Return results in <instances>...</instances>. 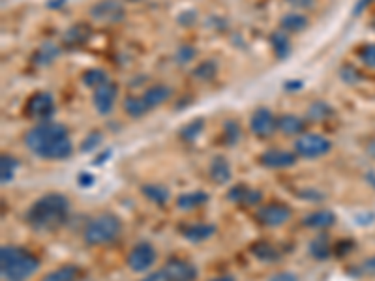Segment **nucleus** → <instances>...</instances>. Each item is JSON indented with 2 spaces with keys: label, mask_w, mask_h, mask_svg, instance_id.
Wrapping results in <instances>:
<instances>
[{
  "label": "nucleus",
  "mask_w": 375,
  "mask_h": 281,
  "mask_svg": "<svg viewBox=\"0 0 375 281\" xmlns=\"http://www.w3.org/2000/svg\"><path fill=\"white\" fill-rule=\"evenodd\" d=\"M25 146L42 160H68L73 154L68 128L58 122H38L25 133Z\"/></svg>",
  "instance_id": "f257e3e1"
},
{
  "label": "nucleus",
  "mask_w": 375,
  "mask_h": 281,
  "mask_svg": "<svg viewBox=\"0 0 375 281\" xmlns=\"http://www.w3.org/2000/svg\"><path fill=\"white\" fill-rule=\"evenodd\" d=\"M70 216V201L62 194H47L34 201L26 210L25 221L34 231L51 232L60 229Z\"/></svg>",
  "instance_id": "f03ea898"
},
{
  "label": "nucleus",
  "mask_w": 375,
  "mask_h": 281,
  "mask_svg": "<svg viewBox=\"0 0 375 281\" xmlns=\"http://www.w3.org/2000/svg\"><path fill=\"white\" fill-rule=\"evenodd\" d=\"M40 269V259L21 246H2L0 274L4 281H26Z\"/></svg>",
  "instance_id": "7ed1b4c3"
},
{
  "label": "nucleus",
  "mask_w": 375,
  "mask_h": 281,
  "mask_svg": "<svg viewBox=\"0 0 375 281\" xmlns=\"http://www.w3.org/2000/svg\"><path fill=\"white\" fill-rule=\"evenodd\" d=\"M122 231V221L115 214H100L85 225L83 240L89 246H105L115 242Z\"/></svg>",
  "instance_id": "20e7f679"
},
{
  "label": "nucleus",
  "mask_w": 375,
  "mask_h": 281,
  "mask_svg": "<svg viewBox=\"0 0 375 281\" xmlns=\"http://www.w3.org/2000/svg\"><path fill=\"white\" fill-rule=\"evenodd\" d=\"M332 150L331 139L319 133H302L295 141V152L297 156L304 157V160H317V157L326 156Z\"/></svg>",
  "instance_id": "39448f33"
},
{
  "label": "nucleus",
  "mask_w": 375,
  "mask_h": 281,
  "mask_svg": "<svg viewBox=\"0 0 375 281\" xmlns=\"http://www.w3.org/2000/svg\"><path fill=\"white\" fill-rule=\"evenodd\" d=\"M90 17L102 25H116L126 17V8L121 0H98L89 10Z\"/></svg>",
  "instance_id": "423d86ee"
},
{
  "label": "nucleus",
  "mask_w": 375,
  "mask_h": 281,
  "mask_svg": "<svg viewBox=\"0 0 375 281\" xmlns=\"http://www.w3.org/2000/svg\"><path fill=\"white\" fill-rule=\"evenodd\" d=\"M57 111V103L49 92H36L25 103L26 117L38 122H47Z\"/></svg>",
  "instance_id": "0eeeda50"
},
{
  "label": "nucleus",
  "mask_w": 375,
  "mask_h": 281,
  "mask_svg": "<svg viewBox=\"0 0 375 281\" xmlns=\"http://www.w3.org/2000/svg\"><path fill=\"white\" fill-rule=\"evenodd\" d=\"M158 259V253L154 250V246L150 242H139L135 244L132 251L128 253L126 262L128 269L137 274H143L146 270H150L154 266V262Z\"/></svg>",
  "instance_id": "6e6552de"
},
{
  "label": "nucleus",
  "mask_w": 375,
  "mask_h": 281,
  "mask_svg": "<svg viewBox=\"0 0 375 281\" xmlns=\"http://www.w3.org/2000/svg\"><path fill=\"white\" fill-rule=\"evenodd\" d=\"M293 216V210L284 203H270L257 210V221L265 227H281Z\"/></svg>",
  "instance_id": "1a4fd4ad"
},
{
  "label": "nucleus",
  "mask_w": 375,
  "mask_h": 281,
  "mask_svg": "<svg viewBox=\"0 0 375 281\" xmlns=\"http://www.w3.org/2000/svg\"><path fill=\"white\" fill-rule=\"evenodd\" d=\"M250 130H252L255 137L267 139L278 130V119L274 117L270 109L259 107V109H255L252 119H250Z\"/></svg>",
  "instance_id": "9d476101"
},
{
  "label": "nucleus",
  "mask_w": 375,
  "mask_h": 281,
  "mask_svg": "<svg viewBox=\"0 0 375 281\" xmlns=\"http://www.w3.org/2000/svg\"><path fill=\"white\" fill-rule=\"evenodd\" d=\"M116 96H119V85L113 81L103 83L102 87L96 88L92 92V105H94L96 112L102 117H107L115 107Z\"/></svg>",
  "instance_id": "9b49d317"
},
{
  "label": "nucleus",
  "mask_w": 375,
  "mask_h": 281,
  "mask_svg": "<svg viewBox=\"0 0 375 281\" xmlns=\"http://www.w3.org/2000/svg\"><path fill=\"white\" fill-rule=\"evenodd\" d=\"M164 270L171 281H195L199 275L195 264L184 259H169Z\"/></svg>",
  "instance_id": "f8f14e48"
},
{
  "label": "nucleus",
  "mask_w": 375,
  "mask_h": 281,
  "mask_svg": "<svg viewBox=\"0 0 375 281\" xmlns=\"http://www.w3.org/2000/svg\"><path fill=\"white\" fill-rule=\"evenodd\" d=\"M227 201L233 205L241 206H255L263 201V191L248 186V184H235L227 191Z\"/></svg>",
  "instance_id": "ddd939ff"
},
{
  "label": "nucleus",
  "mask_w": 375,
  "mask_h": 281,
  "mask_svg": "<svg viewBox=\"0 0 375 281\" xmlns=\"http://www.w3.org/2000/svg\"><path fill=\"white\" fill-rule=\"evenodd\" d=\"M297 152H289V150L281 148H270L263 152L259 157V163L267 169H287L293 167L297 163Z\"/></svg>",
  "instance_id": "4468645a"
},
{
  "label": "nucleus",
  "mask_w": 375,
  "mask_h": 281,
  "mask_svg": "<svg viewBox=\"0 0 375 281\" xmlns=\"http://www.w3.org/2000/svg\"><path fill=\"white\" fill-rule=\"evenodd\" d=\"M141 96H143V100H145V103L148 105V109H156V107H162L164 103L171 100L173 90L171 87H167L164 83H156L152 87L146 88Z\"/></svg>",
  "instance_id": "2eb2a0df"
},
{
  "label": "nucleus",
  "mask_w": 375,
  "mask_h": 281,
  "mask_svg": "<svg viewBox=\"0 0 375 281\" xmlns=\"http://www.w3.org/2000/svg\"><path fill=\"white\" fill-rule=\"evenodd\" d=\"M214 232H216V225L212 223H188L180 227V235L186 240L195 244L209 240V238L214 237Z\"/></svg>",
  "instance_id": "dca6fc26"
},
{
  "label": "nucleus",
  "mask_w": 375,
  "mask_h": 281,
  "mask_svg": "<svg viewBox=\"0 0 375 281\" xmlns=\"http://www.w3.org/2000/svg\"><path fill=\"white\" fill-rule=\"evenodd\" d=\"M302 223L310 229H317V231H324L332 225L336 223V216L332 210H315V212L308 214Z\"/></svg>",
  "instance_id": "f3484780"
},
{
  "label": "nucleus",
  "mask_w": 375,
  "mask_h": 281,
  "mask_svg": "<svg viewBox=\"0 0 375 281\" xmlns=\"http://www.w3.org/2000/svg\"><path fill=\"white\" fill-rule=\"evenodd\" d=\"M207 203H209V194H207V191H190V194H182L178 195L177 201H175L177 208L184 210V212L195 210V208L207 205Z\"/></svg>",
  "instance_id": "a211bd4d"
},
{
  "label": "nucleus",
  "mask_w": 375,
  "mask_h": 281,
  "mask_svg": "<svg viewBox=\"0 0 375 281\" xmlns=\"http://www.w3.org/2000/svg\"><path fill=\"white\" fill-rule=\"evenodd\" d=\"M308 25H310L308 17L299 12H289L280 19L281 31L287 32V34H299V32L306 31Z\"/></svg>",
  "instance_id": "6ab92c4d"
},
{
  "label": "nucleus",
  "mask_w": 375,
  "mask_h": 281,
  "mask_svg": "<svg viewBox=\"0 0 375 281\" xmlns=\"http://www.w3.org/2000/svg\"><path fill=\"white\" fill-rule=\"evenodd\" d=\"M210 178L216 184H227L231 180V163L223 156H216L210 162Z\"/></svg>",
  "instance_id": "aec40b11"
},
{
  "label": "nucleus",
  "mask_w": 375,
  "mask_h": 281,
  "mask_svg": "<svg viewBox=\"0 0 375 281\" xmlns=\"http://www.w3.org/2000/svg\"><path fill=\"white\" fill-rule=\"evenodd\" d=\"M278 130L286 135H291V137H297L300 133H304L306 122L297 114H281L278 119Z\"/></svg>",
  "instance_id": "412c9836"
},
{
  "label": "nucleus",
  "mask_w": 375,
  "mask_h": 281,
  "mask_svg": "<svg viewBox=\"0 0 375 281\" xmlns=\"http://www.w3.org/2000/svg\"><path fill=\"white\" fill-rule=\"evenodd\" d=\"M270 47H272L274 55L278 56L280 60L287 58L291 55V37L284 31H276L270 34Z\"/></svg>",
  "instance_id": "4be33fe9"
},
{
  "label": "nucleus",
  "mask_w": 375,
  "mask_h": 281,
  "mask_svg": "<svg viewBox=\"0 0 375 281\" xmlns=\"http://www.w3.org/2000/svg\"><path fill=\"white\" fill-rule=\"evenodd\" d=\"M141 194L145 195L146 201H150L152 205L158 206L167 205V201L171 197L169 189L162 184H145V186H141Z\"/></svg>",
  "instance_id": "5701e85b"
},
{
  "label": "nucleus",
  "mask_w": 375,
  "mask_h": 281,
  "mask_svg": "<svg viewBox=\"0 0 375 281\" xmlns=\"http://www.w3.org/2000/svg\"><path fill=\"white\" fill-rule=\"evenodd\" d=\"M122 111L126 112L128 117H132V119H141L150 109H148V105L143 100V96H126L124 101H122Z\"/></svg>",
  "instance_id": "b1692460"
},
{
  "label": "nucleus",
  "mask_w": 375,
  "mask_h": 281,
  "mask_svg": "<svg viewBox=\"0 0 375 281\" xmlns=\"http://www.w3.org/2000/svg\"><path fill=\"white\" fill-rule=\"evenodd\" d=\"M19 169V160L12 154H2L0 157V182L6 186L8 182L13 180L15 171Z\"/></svg>",
  "instance_id": "393cba45"
},
{
  "label": "nucleus",
  "mask_w": 375,
  "mask_h": 281,
  "mask_svg": "<svg viewBox=\"0 0 375 281\" xmlns=\"http://www.w3.org/2000/svg\"><path fill=\"white\" fill-rule=\"evenodd\" d=\"M252 253H254L261 262H276L280 259V250L274 248L272 244L268 242H257L252 246Z\"/></svg>",
  "instance_id": "a878e982"
},
{
  "label": "nucleus",
  "mask_w": 375,
  "mask_h": 281,
  "mask_svg": "<svg viewBox=\"0 0 375 281\" xmlns=\"http://www.w3.org/2000/svg\"><path fill=\"white\" fill-rule=\"evenodd\" d=\"M308 251H310V255L315 259V261H326L332 253V248L326 237H317L313 238L310 246H308Z\"/></svg>",
  "instance_id": "bb28decb"
},
{
  "label": "nucleus",
  "mask_w": 375,
  "mask_h": 281,
  "mask_svg": "<svg viewBox=\"0 0 375 281\" xmlns=\"http://www.w3.org/2000/svg\"><path fill=\"white\" fill-rule=\"evenodd\" d=\"M79 275H81V270L73 264H68V266H60V269L49 272L42 281H77Z\"/></svg>",
  "instance_id": "cd10ccee"
},
{
  "label": "nucleus",
  "mask_w": 375,
  "mask_h": 281,
  "mask_svg": "<svg viewBox=\"0 0 375 281\" xmlns=\"http://www.w3.org/2000/svg\"><path fill=\"white\" fill-rule=\"evenodd\" d=\"M81 81H83L85 87H89V88H92V90H96V88L102 87L103 83L111 81V79H109V75L105 74V69L90 68V69H87L83 75H81Z\"/></svg>",
  "instance_id": "c85d7f7f"
},
{
  "label": "nucleus",
  "mask_w": 375,
  "mask_h": 281,
  "mask_svg": "<svg viewBox=\"0 0 375 281\" xmlns=\"http://www.w3.org/2000/svg\"><path fill=\"white\" fill-rule=\"evenodd\" d=\"M90 37V28L87 25L71 26L70 31L64 34V42L68 45H83Z\"/></svg>",
  "instance_id": "c756f323"
},
{
  "label": "nucleus",
  "mask_w": 375,
  "mask_h": 281,
  "mask_svg": "<svg viewBox=\"0 0 375 281\" xmlns=\"http://www.w3.org/2000/svg\"><path fill=\"white\" fill-rule=\"evenodd\" d=\"M332 114H334V109L326 101H313L312 105L308 107V119L315 120V122L326 120Z\"/></svg>",
  "instance_id": "7c9ffc66"
},
{
  "label": "nucleus",
  "mask_w": 375,
  "mask_h": 281,
  "mask_svg": "<svg viewBox=\"0 0 375 281\" xmlns=\"http://www.w3.org/2000/svg\"><path fill=\"white\" fill-rule=\"evenodd\" d=\"M218 75V62L214 60H204L193 69V77L199 81H212Z\"/></svg>",
  "instance_id": "2f4dec72"
},
{
  "label": "nucleus",
  "mask_w": 375,
  "mask_h": 281,
  "mask_svg": "<svg viewBox=\"0 0 375 281\" xmlns=\"http://www.w3.org/2000/svg\"><path fill=\"white\" fill-rule=\"evenodd\" d=\"M58 53H60V51H58L57 45L44 44L38 51H36V56H34V58H36V64H40V66H44L45 68V66H49V64L57 58Z\"/></svg>",
  "instance_id": "473e14b6"
},
{
  "label": "nucleus",
  "mask_w": 375,
  "mask_h": 281,
  "mask_svg": "<svg viewBox=\"0 0 375 281\" xmlns=\"http://www.w3.org/2000/svg\"><path fill=\"white\" fill-rule=\"evenodd\" d=\"M204 130V120L198 119L190 122V124H186L182 130H180V137L184 139V141H195V139L201 135V131Z\"/></svg>",
  "instance_id": "72a5a7b5"
},
{
  "label": "nucleus",
  "mask_w": 375,
  "mask_h": 281,
  "mask_svg": "<svg viewBox=\"0 0 375 281\" xmlns=\"http://www.w3.org/2000/svg\"><path fill=\"white\" fill-rule=\"evenodd\" d=\"M223 139L227 144H235L241 139V126L235 120H227L223 126Z\"/></svg>",
  "instance_id": "f704fd0d"
},
{
  "label": "nucleus",
  "mask_w": 375,
  "mask_h": 281,
  "mask_svg": "<svg viewBox=\"0 0 375 281\" xmlns=\"http://www.w3.org/2000/svg\"><path fill=\"white\" fill-rule=\"evenodd\" d=\"M358 58L366 68H375V44H364L358 47Z\"/></svg>",
  "instance_id": "c9c22d12"
},
{
  "label": "nucleus",
  "mask_w": 375,
  "mask_h": 281,
  "mask_svg": "<svg viewBox=\"0 0 375 281\" xmlns=\"http://www.w3.org/2000/svg\"><path fill=\"white\" fill-rule=\"evenodd\" d=\"M340 77H342V81L347 83V85H356V83L363 79L360 71H358L355 66H351V64L342 66V69H340Z\"/></svg>",
  "instance_id": "e433bc0d"
},
{
  "label": "nucleus",
  "mask_w": 375,
  "mask_h": 281,
  "mask_svg": "<svg viewBox=\"0 0 375 281\" xmlns=\"http://www.w3.org/2000/svg\"><path fill=\"white\" fill-rule=\"evenodd\" d=\"M195 55H198V51L193 49L191 45H184V47H180V49L177 51V60L180 64H188L191 62L193 58H195Z\"/></svg>",
  "instance_id": "4c0bfd02"
},
{
  "label": "nucleus",
  "mask_w": 375,
  "mask_h": 281,
  "mask_svg": "<svg viewBox=\"0 0 375 281\" xmlns=\"http://www.w3.org/2000/svg\"><path fill=\"white\" fill-rule=\"evenodd\" d=\"M355 272L358 275H369V278H375V255L366 259L363 264H358L355 269Z\"/></svg>",
  "instance_id": "58836bf2"
},
{
  "label": "nucleus",
  "mask_w": 375,
  "mask_h": 281,
  "mask_svg": "<svg viewBox=\"0 0 375 281\" xmlns=\"http://www.w3.org/2000/svg\"><path fill=\"white\" fill-rule=\"evenodd\" d=\"M100 139H102V135H100L98 131H94V133H90L89 137H87V141H85V143L81 144V150H85V152H89V150L96 148V146L100 144Z\"/></svg>",
  "instance_id": "ea45409f"
},
{
  "label": "nucleus",
  "mask_w": 375,
  "mask_h": 281,
  "mask_svg": "<svg viewBox=\"0 0 375 281\" xmlns=\"http://www.w3.org/2000/svg\"><path fill=\"white\" fill-rule=\"evenodd\" d=\"M286 2L295 10H312L317 0H286Z\"/></svg>",
  "instance_id": "a19ab883"
},
{
  "label": "nucleus",
  "mask_w": 375,
  "mask_h": 281,
  "mask_svg": "<svg viewBox=\"0 0 375 281\" xmlns=\"http://www.w3.org/2000/svg\"><path fill=\"white\" fill-rule=\"evenodd\" d=\"M268 281H299V278H297V274H293V272H278V274L270 275Z\"/></svg>",
  "instance_id": "79ce46f5"
},
{
  "label": "nucleus",
  "mask_w": 375,
  "mask_h": 281,
  "mask_svg": "<svg viewBox=\"0 0 375 281\" xmlns=\"http://www.w3.org/2000/svg\"><path fill=\"white\" fill-rule=\"evenodd\" d=\"M141 281H171V280L167 278L166 270L162 269V270H158V272H152V274L145 275Z\"/></svg>",
  "instance_id": "37998d69"
},
{
  "label": "nucleus",
  "mask_w": 375,
  "mask_h": 281,
  "mask_svg": "<svg viewBox=\"0 0 375 281\" xmlns=\"http://www.w3.org/2000/svg\"><path fill=\"white\" fill-rule=\"evenodd\" d=\"M369 2H372V0H358V2H356L355 10H353V15H360V13L366 10V6H368Z\"/></svg>",
  "instance_id": "c03bdc74"
},
{
  "label": "nucleus",
  "mask_w": 375,
  "mask_h": 281,
  "mask_svg": "<svg viewBox=\"0 0 375 281\" xmlns=\"http://www.w3.org/2000/svg\"><path fill=\"white\" fill-rule=\"evenodd\" d=\"M79 182H81V186L89 187V186H92V182H94V176L81 175V176H79Z\"/></svg>",
  "instance_id": "a18cd8bd"
},
{
  "label": "nucleus",
  "mask_w": 375,
  "mask_h": 281,
  "mask_svg": "<svg viewBox=\"0 0 375 281\" xmlns=\"http://www.w3.org/2000/svg\"><path fill=\"white\" fill-rule=\"evenodd\" d=\"M210 281H236L233 275H220V278H214V280Z\"/></svg>",
  "instance_id": "49530a36"
},
{
  "label": "nucleus",
  "mask_w": 375,
  "mask_h": 281,
  "mask_svg": "<svg viewBox=\"0 0 375 281\" xmlns=\"http://www.w3.org/2000/svg\"><path fill=\"white\" fill-rule=\"evenodd\" d=\"M368 152H369V154H372V156L375 157V141H374V143H372V144H369V146H368Z\"/></svg>",
  "instance_id": "de8ad7c7"
},
{
  "label": "nucleus",
  "mask_w": 375,
  "mask_h": 281,
  "mask_svg": "<svg viewBox=\"0 0 375 281\" xmlns=\"http://www.w3.org/2000/svg\"><path fill=\"white\" fill-rule=\"evenodd\" d=\"M126 2H143V0H126Z\"/></svg>",
  "instance_id": "09e8293b"
},
{
  "label": "nucleus",
  "mask_w": 375,
  "mask_h": 281,
  "mask_svg": "<svg viewBox=\"0 0 375 281\" xmlns=\"http://www.w3.org/2000/svg\"><path fill=\"white\" fill-rule=\"evenodd\" d=\"M372 26H374V28H375V21H374V23H372Z\"/></svg>",
  "instance_id": "8fccbe9b"
},
{
  "label": "nucleus",
  "mask_w": 375,
  "mask_h": 281,
  "mask_svg": "<svg viewBox=\"0 0 375 281\" xmlns=\"http://www.w3.org/2000/svg\"><path fill=\"white\" fill-rule=\"evenodd\" d=\"M83 281H90V280H83Z\"/></svg>",
  "instance_id": "3c124183"
}]
</instances>
